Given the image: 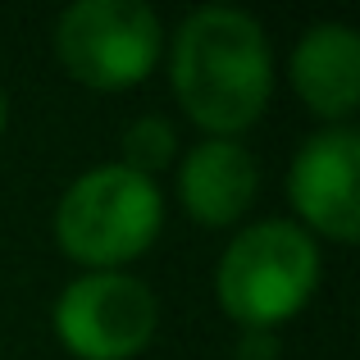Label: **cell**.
I'll list each match as a JSON object with an SVG mask.
<instances>
[{"instance_id":"6da1fadb","label":"cell","mask_w":360,"mask_h":360,"mask_svg":"<svg viewBox=\"0 0 360 360\" xmlns=\"http://www.w3.org/2000/svg\"><path fill=\"white\" fill-rule=\"evenodd\" d=\"M169 91L205 137H242L274 96V46L255 14L201 5L169 37Z\"/></svg>"},{"instance_id":"7a4b0ae2","label":"cell","mask_w":360,"mask_h":360,"mask_svg":"<svg viewBox=\"0 0 360 360\" xmlns=\"http://www.w3.org/2000/svg\"><path fill=\"white\" fill-rule=\"evenodd\" d=\"M165 229V192L155 178L132 174L128 165H91L60 192L51 214L55 246L82 264V274L128 269L155 246Z\"/></svg>"},{"instance_id":"3957f363","label":"cell","mask_w":360,"mask_h":360,"mask_svg":"<svg viewBox=\"0 0 360 360\" xmlns=\"http://www.w3.org/2000/svg\"><path fill=\"white\" fill-rule=\"evenodd\" d=\"M319 242L292 219L238 229L214 264V297L238 328H278L310 306L319 288Z\"/></svg>"},{"instance_id":"277c9868","label":"cell","mask_w":360,"mask_h":360,"mask_svg":"<svg viewBox=\"0 0 360 360\" xmlns=\"http://www.w3.org/2000/svg\"><path fill=\"white\" fill-rule=\"evenodd\" d=\"M55 60L91 91H128L155 73L165 27L146 0H73L55 18Z\"/></svg>"},{"instance_id":"5b68a950","label":"cell","mask_w":360,"mask_h":360,"mask_svg":"<svg viewBox=\"0 0 360 360\" xmlns=\"http://www.w3.org/2000/svg\"><path fill=\"white\" fill-rule=\"evenodd\" d=\"M55 342L78 360H132L160 328V301L146 278L128 269L78 274L51 306Z\"/></svg>"},{"instance_id":"8992f818","label":"cell","mask_w":360,"mask_h":360,"mask_svg":"<svg viewBox=\"0 0 360 360\" xmlns=\"http://www.w3.org/2000/svg\"><path fill=\"white\" fill-rule=\"evenodd\" d=\"M360 132L352 123L310 132L288 165V201L310 238L356 242L360 238Z\"/></svg>"},{"instance_id":"52a82bcc","label":"cell","mask_w":360,"mask_h":360,"mask_svg":"<svg viewBox=\"0 0 360 360\" xmlns=\"http://www.w3.org/2000/svg\"><path fill=\"white\" fill-rule=\"evenodd\" d=\"M260 196V160L242 137H201L178 160V201L201 229H233Z\"/></svg>"},{"instance_id":"ba28073f","label":"cell","mask_w":360,"mask_h":360,"mask_svg":"<svg viewBox=\"0 0 360 360\" xmlns=\"http://www.w3.org/2000/svg\"><path fill=\"white\" fill-rule=\"evenodd\" d=\"M288 78L297 101L315 119H324V128L352 123L360 105V32L338 18L310 23L292 46Z\"/></svg>"},{"instance_id":"9c48e42d","label":"cell","mask_w":360,"mask_h":360,"mask_svg":"<svg viewBox=\"0 0 360 360\" xmlns=\"http://www.w3.org/2000/svg\"><path fill=\"white\" fill-rule=\"evenodd\" d=\"M178 160V128L165 115H137L123 123L119 137V165H128L132 174L155 178Z\"/></svg>"},{"instance_id":"30bf717a","label":"cell","mask_w":360,"mask_h":360,"mask_svg":"<svg viewBox=\"0 0 360 360\" xmlns=\"http://www.w3.org/2000/svg\"><path fill=\"white\" fill-rule=\"evenodd\" d=\"M278 328H238V360H278Z\"/></svg>"},{"instance_id":"8fae6325","label":"cell","mask_w":360,"mask_h":360,"mask_svg":"<svg viewBox=\"0 0 360 360\" xmlns=\"http://www.w3.org/2000/svg\"><path fill=\"white\" fill-rule=\"evenodd\" d=\"M5 128H9V96H5V87H0V137H5Z\"/></svg>"}]
</instances>
